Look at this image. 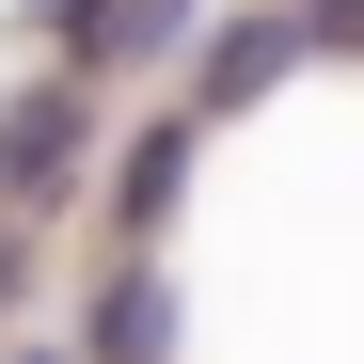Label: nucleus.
Listing matches in <instances>:
<instances>
[{"label": "nucleus", "mask_w": 364, "mask_h": 364, "mask_svg": "<svg viewBox=\"0 0 364 364\" xmlns=\"http://www.w3.org/2000/svg\"><path fill=\"white\" fill-rule=\"evenodd\" d=\"M80 143H95V111L48 80V95H0V206H64L80 191Z\"/></svg>", "instance_id": "nucleus-1"}, {"label": "nucleus", "mask_w": 364, "mask_h": 364, "mask_svg": "<svg viewBox=\"0 0 364 364\" xmlns=\"http://www.w3.org/2000/svg\"><path fill=\"white\" fill-rule=\"evenodd\" d=\"M159 348H174V285L159 269H111L95 285V364H159Z\"/></svg>", "instance_id": "nucleus-2"}, {"label": "nucleus", "mask_w": 364, "mask_h": 364, "mask_svg": "<svg viewBox=\"0 0 364 364\" xmlns=\"http://www.w3.org/2000/svg\"><path fill=\"white\" fill-rule=\"evenodd\" d=\"M285 64H301V32H285V16H237V32L206 48V111H237V95H269Z\"/></svg>", "instance_id": "nucleus-3"}, {"label": "nucleus", "mask_w": 364, "mask_h": 364, "mask_svg": "<svg viewBox=\"0 0 364 364\" xmlns=\"http://www.w3.org/2000/svg\"><path fill=\"white\" fill-rule=\"evenodd\" d=\"M159 16H174V0H80V16H64V48H80V64H127Z\"/></svg>", "instance_id": "nucleus-4"}]
</instances>
